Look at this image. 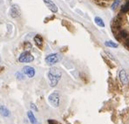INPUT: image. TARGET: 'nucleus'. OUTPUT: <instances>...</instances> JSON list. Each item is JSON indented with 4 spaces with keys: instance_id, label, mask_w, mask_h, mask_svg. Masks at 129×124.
<instances>
[{
    "instance_id": "obj_9",
    "label": "nucleus",
    "mask_w": 129,
    "mask_h": 124,
    "mask_svg": "<svg viewBox=\"0 0 129 124\" xmlns=\"http://www.w3.org/2000/svg\"><path fill=\"white\" fill-rule=\"evenodd\" d=\"M119 77H120V79H121L122 84L128 85L129 79H128V74H127L126 71H125V70H121V72H120V74H119Z\"/></svg>"
},
{
    "instance_id": "obj_8",
    "label": "nucleus",
    "mask_w": 129,
    "mask_h": 124,
    "mask_svg": "<svg viewBox=\"0 0 129 124\" xmlns=\"http://www.w3.org/2000/svg\"><path fill=\"white\" fill-rule=\"evenodd\" d=\"M0 114H1L3 117L8 118V117H10L11 113H10V111L5 106L0 105Z\"/></svg>"
},
{
    "instance_id": "obj_17",
    "label": "nucleus",
    "mask_w": 129,
    "mask_h": 124,
    "mask_svg": "<svg viewBox=\"0 0 129 124\" xmlns=\"http://www.w3.org/2000/svg\"><path fill=\"white\" fill-rule=\"evenodd\" d=\"M120 4H121V0H115V1H114V3H113V4H112V9H113V10H115V9L119 6Z\"/></svg>"
},
{
    "instance_id": "obj_20",
    "label": "nucleus",
    "mask_w": 129,
    "mask_h": 124,
    "mask_svg": "<svg viewBox=\"0 0 129 124\" xmlns=\"http://www.w3.org/2000/svg\"><path fill=\"white\" fill-rule=\"evenodd\" d=\"M48 124H58V122L56 121H54V120L50 119V120H48Z\"/></svg>"
},
{
    "instance_id": "obj_19",
    "label": "nucleus",
    "mask_w": 129,
    "mask_h": 124,
    "mask_svg": "<svg viewBox=\"0 0 129 124\" xmlns=\"http://www.w3.org/2000/svg\"><path fill=\"white\" fill-rule=\"evenodd\" d=\"M31 108L32 109V110H35L36 112H38V108H37V106L35 105L34 103H32V102L31 103Z\"/></svg>"
},
{
    "instance_id": "obj_14",
    "label": "nucleus",
    "mask_w": 129,
    "mask_h": 124,
    "mask_svg": "<svg viewBox=\"0 0 129 124\" xmlns=\"http://www.w3.org/2000/svg\"><path fill=\"white\" fill-rule=\"evenodd\" d=\"M128 10H129V0L122 6V8H121V12H123V13H127Z\"/></svg>"
},
{
    "instance_id": "obj_3",
    "label": "nucleus",
    "mask_w": 129,
    "mask_h": 124,
    "mask_svg": "<svg viewBox=\"0 0 129 124\" xmlns=\"http://www.w3.org/2000/svg\"><path fill=\"white\" fill-rule=\"evenodd\" d=\"M61 60V56L59 54H51L48 56H46L45 59V61L47 65L49 66H52L54 64L59 62Z\"/></svg>"
},
{
    "instance_id": "obj_1",
    "label": "nucleus",
    "mask_w": 129,
    "mask_h": 124,
    "mask_svg": "<svg viewBox=\"0 0 129 124\" xmlns=\"http://www.w3.org/2000/svg\"><path fill=\"white\" fill-rule=\"evenodd\" d=\"M62 76V72L59 68L52 67L48 72V79L50 82L51 86H56L60 80V78Z\"/></svg>"
},
{
    "instance_id": "obj_5",
    "label": "nucleus",
    "mask_w": 129,
    "mask_h": 124,
    "mask_svg": "<svg viewBox=\"0 0 129 124\" xmlns=\"http://www.w3.org/2000/svg\"><path fill=\"white\" fill-rule=\"evenodd\" d=\"M22 71H23V72H24V75H26L28 78H30V79L34 77L35 74H36L35 69L33 68L32 66H24L22 69Z\"/></svg>"
},
{
    "instance_id": "obj_7",
    "label": "nucleus",
    "mask_w": 129,
    "mask_h": 124,
    "mask_svg": "<svg viewBox=\"0 0 129 124\" xmlns=\"http://www.w3.org/2000/svg\"><path fill=\"white\" fill-rule=\"evenodd\" d=\"M44 3H45V4L48 7L49 10H50L51 12H54V13H56V12H58L57 5H56L52 0H44Z\"/></svg>"
},
{
    "instance_id": "obj_13",
    "label": "nucleus",
    "mask_w": 129,
    "mask_h": 124,
    "mask_svg": "<svg viewBox=\"0 0 129 124\" xmlns=\"http://www.w3.org/2000/svg\"><path fill=\"white\" fill-rule=\"evenodd\" d=\"M105 45L107 46H108V47H113V48H116V47H118L117 44L114 43V41H111V40H109V41H106Z\"/></svg>"
},
{
    "instance_id": "obj_15",
    "label": "nucleus",
    "mask_w": 129,
    "mask_h": 124,
    "mask_svg": "<svg viewBox=\"0 0 129 124\" xmlns=\"http://www.w3.org/2000/svg\"><path fill=\"white\" fill-rule=\"evenodd\" d=\"M119 36H121V38H127L129 35H128V32L126 31V30H122V31L120 32Z\"/></svg>"
},
{
    "instance_id": "obj_10",
    "label": "nucleus",
    "mask_w": 129,
    "mask_h": 124,
    "mask_svg": "<svg viewBox=\"0 0 129 124\" xmlns=\"http://www.w3.org/2000/svg\"><path fill=\"white\" fill-rule=\"evenodd\" d=\"M27 117H28V120H29V122H31V124H39L38 122V120H37V118L35 117L34 114L32 113V111H28L27 112Z\"/></svg>"
},
{
    "instance_id": "obj_22",
    "label": "nucleus",
    "mask_w": 129,
    "mask_h": 124,
    "mask_svg": "<svg viewBox=\"0 0 129 124\" xmlns=\"http://www.w3.org/2000/svg\"><path fill=\"white\" fill-rule=\"evenodd\" d=\"M0 61H1V57H0Z\"/></svg>"
},
{
    "instance_id": "obj_11",
    "label": "nucleus",
    "mask_w": 129,
    "mask_h": 124,
    "mask_svg": "<svg viewBox=\"0 0 129 124\" xmlns=\"http://www.w3.org/2000/svg\"><path fill=\"white\" fill-rule=\"evenodd\" d=\"M34 41H35V44L38 46L39 48L42 47V45H43V38L40 35H36L34 37Z\"/></svg>"
},
{
    "instance_id": "obj_16",
    "label": "nucleus",
    "mask_w": 129,
    "mask_h": 124,
    "mask_svg": "<svg viewBox=\"0 0 129 124\" xmlns=\"http://www.w3.org/2000/svg\"><path fill=\"white\" fill-rule=\"evenodd\" d=\"M16 77H17V80H24V72H16Z\"/></svg>"
},
{
    "instance_id": "obj_6",
    "label": "nucleus",
    "mask_w": 129,
    "mask_h": 124,
    "mask_svg": "<svg viewBox=\"0 0 129 124\" xmlns=\"http://www.w3.org/2000/svg\"><path fill=\"white\" fill-rule=\"evenodd\" d=\"M10 15L11 18H18L19 16L21 15V12H20V9H19L18 5L17 4H14L11 6L10 10Z\"/></svg>"
},
{
    "instance_id": "obj_18",
    "label": "nucleus",
    "mask_w": 129,
    "mask_h": 124,
    "mask_svg": "<svg viewBox=\"0 0 129 124\" xmlns=\"http://www.w3.org/2000/svg\"><path fill=\"white\" fill-rule=\"evenodd\" d=\"M24 50H25V51L30 50V49L31 48V43H30V42H25V43H24Z\"/></svg>"
},
{
    "instance_id": "obj_2",
    "label": "nucleus",
    "mask_w": 129,
    "mask_h": 124,
    "mask_svg": "<svg viewBox=\"0 0 129 124\" xmlns=\"http://www.w3.org/2000/svg\"><path fill=\"white\" fill-rule=\"evenodd\" d=\"M48 102L53 108H58L59 106L60 102V92L59 90L53 91L50 95L48 96Z\"/></svg>"
},
{
    "instance_id": "obj_12",
    "label": "nucleus",
    "mask_w": 129,
    "mask_h": 124,
    "mask_svg": "<svg viewBox=\"0 0 129 124\" xmlns=\"http://www.w3.org/2000/svg\"><path fill=\"white\" fill-rule=\"evenodd\" d=\"M94 21H95V23H96L97 26H100V27H105V23H104L103 19L100 18V17H95Z\"/></svg>"
},
{
    "instance_id": "obj_21",
    "label": "nucleus",
    "mask_w": 129,
    "mask_h": 124,
    "mask_svg": "<svg viewBox=\"0 0 129 124\" xmlns=\"http://www.w3.org/2000/svg\"><path fill=\"white\" fill-rule=\"evenodd\" d=\"M126 46L128 47H129V37L127 38V40H126Z\"/></svg>"
},
{
    "instance_id": "obj_4",
    "label": "nucleus",
    "mask_w": 129,
    "mask_h": 124,
    "mask_svg": "<svg viewBox=\"0 0 129 124\" xmlns=\"http://www.w3.org/2000/svg\"><path fill=\"white\" fill-rule=\"evenodd\" d=\"M18 60L22 62V63H30V62H32L34 60V57L28 51H24V52L20 54Z\"/></svg>"
}]
</instances>
